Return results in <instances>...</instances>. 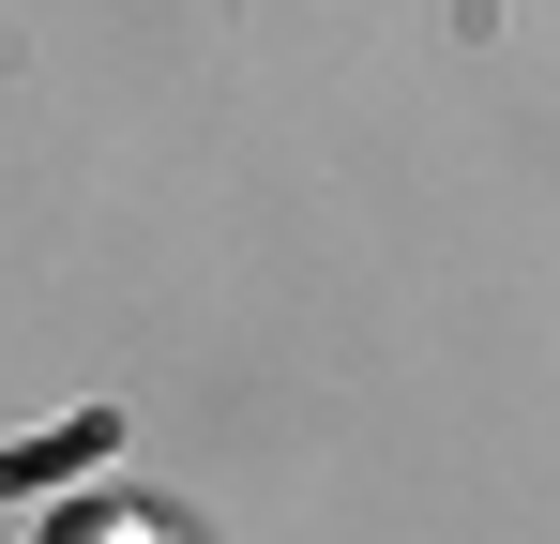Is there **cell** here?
<instances>
[{
    "instance_id": "1",
    "label": "cell",
    "mask_w": 560,
    "mask_h": 544,
    "mask_svg": "<svg viewBox=\"0 0 560 544\" xmlns=\"http://www.w3.org/2000/svg\"><path fill=\"white\" fill-rule=\"evenodd\" d=\"M46 544H183V530H167V515H137V499H61Z\"/></svg>"
}]
</instances>
